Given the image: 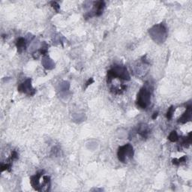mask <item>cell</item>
<instances>
[{
  "label": "cell",
  "mask_w": 192,
  "mask_h": 192,
  "mask_svg": "<svg viewBox=\"0 0 192 192\" xmlns=\"http://www.w3.org/2000/svg\"><path fill=\"white\" fill-rule=\"evenodd\" d=\"M118 158L121 162L127 163L134 156V149L130 143L120 146L117 153Z\"/></svg>",
  "instance_id": "3957f363"
},
{
  "label": "cell",
  "mask_w": 192,
  "mask_h": 192,
  "mask_svg": "<svg viewBox=\"0 0 192 192\" xmlns=\"http://www.w3.org/2000/svg\"><path fill=\"white\" fill-rule=\"evenodd\" d=\"M115 78H120V79L129 81L130 75L125 67L122 66V65H115L108 71V84H110L112 80Z\"/></svg>",
  "instance_id": "6da1fadb"
},
{
  "label": "cell",
  "mask_w": 192,
  "mask_h": 192,
  "mask_svg": "<svg viewBox=\"0 0 192 192\" xmlns=\"http://www.w3.org/2000/svg\"><path fill=\"white\" fill-rule=\"evenodd\" d=\"M137 133L141 136L143 138H146L147 136L149 134V129L145 125H140L138 127V129H137Z\"/></svg>",
  "instance_id": "9c48e42d"
},
{
  "label": "cell",
  "mask_w": 192,
  "mask_h": 192,
  "mask_svg": "<svg viewBox=\"0 0 192 192\" xmlns=\"http://www.w3.org/2000/svg\"><path fill=\"white\" fill-rule=\"evenodd\" d=\"M149 34L156 42L163 43L167 38V29L162 23L158 24L153 27L149 31Z\"/></svg>",
  "instance_id": "277c9868"
},
{
  "label": "cell",
  "mask_w": 192,
  "mask_h": 192,
  "mask_svg": "<svg viewBox=\"0 0 192 192\" xmlns=\"http://www.w3.org/2000/svg\"><path fill=\"white\" fill-rule=\"evenodd\" d=\"M105 4L104 2L100 1V2H97L95 5V16H100L102 14V12H103V9L105 8Z\"/></svg>",
  "instance_id": "ba28073f"
},
{
  "label": "cell",
  "mask_w": 192,
  "mask_h": 192,
  "mask_svg": "<svg viewBox=\"0 0 192 192\" xmlns=\"http://www.w3.org/2000/svg\"><path fill=\"white\" fill-rule=\"evenodd\" d=\"M191 119V106L189 105V106L187 107L186 111L182 114V116H181L179 119V122L180 123H186L188 121H190Z\"/></svg>",
  "instance_id": "52a82bcc"
},
{
  "label": "cell",
  "mask_w": 192,
  "mask_h": 192,
  "mask_svg": "<svg viewBox=\"0 0 192 192\" xmlns=\"http://www.w3.org/2000/svg\"><path fill=\"white\" fill-rule=\"evenodd\" d=\"M157 116H158V113H155L154 115L153 116V119H155L156 118H157Z\"/></svg>",
  "instance_id": "2e32d148"
},
{
  "label": "cell",
  "mask_w": 192,
  "mask_h": 192,
  "mask_svg": "<svg viewBox=\"0 0 192 192\" xmlns=\"http://www.w3.org/2000/svg\"><path fill=\"white\" fill-rule=\"evenodd\" d=\"M168 139H169L171 142H177V140H179V136L178 134H177V132L173 131V132H171L170 134L169 137H168Z\"/></svg>",
  "instance_id": "8fae6325"
},
{
  "label": "cell",
  "mask_w": 192,
  "mask_h": 192,
  "mask_svg": "<svg viewBox=\"0 0 192 192\" xmlns=\"http://www.w3.org/2000/svg\"><path fill=\"white\" fill-rule=\"evenodd\" d=\"M152 91L149 86L146 85L140 89L137 94V105L141 109H146L149 105L151 101Z\"/></svg>",
  "instance_id": "7a4b0ae2"
},
{
  "label": "cell",
  "mask_w": 192,
  "mask_h": 192,
  "mask_svg": "<svg viewBox=\"0 0 192 192\" xmlns=\"http://www.w3.org/2000/svg\"><path fill=\"white\" fill-rule=\"evenodd\" d=\"M174 113V108L173 107H170L169 109H168V111L167 113V118L169 120H170L171 119H172L173 117V114Z\"/></svg>",
  "instance_id": "7c38bea8"
},
{
  "label": "cell",
  "mask_w": 192,
  "mask_h": 192,
  "mask_svg": "<svg viewBox=\"0 0 192 192\" xmlns=\"http://www.w3.org/2000/svg\"><path fill=\"white\" fill-rule=\"evenodd\" d=\"M32 80L31 79H27L25 82H23V84H21L20 86H18L17 89H18L19 92H23V93L28 94L29 95H33L36 92V90L33 88L31 84Z\"/></svg>",
  "instance_id": "5b68a950"
},
{
  "label": "cell",
  "mask_w": 192,
  "mask_h": 192,
  "mask_svg": "<svg viewBox=\"0 0 192 192\" xmlns=\"http://www.w3.org/2000/svg\"><path fill=\"white\" fill-rule=\"evenodd\" d=\"M50 4H51V5H52L53 7L54 8V9H56V11L59 10V9H60V6H59V5L57 4L56 2H51Z\"/></svg>",
  "instance_id": "5bb4252c"
},
{
  "label": "cell",
  "mask_w": 192,
  "mask_h": 192,
  "mask_svg": "<svg viewBox=\"0 0 192 192\" xmlns=\"http://www.w3.org/2000/svg\"><path fill=\"white\" fill-rule=\"evenodd\" d=\"M41 177H42V173H38L36 174V175L33 176L30 179V182H31V185L36 191H41V185H40V180H41Z\"/></svg>",
  "instance_id": "8992f818"
},
{
  "label": "cell",
  "mask_w": 192,
  "mask_h": 192,
  "mask_svg": "<svg viewBox=\"0 0 192 192\" xmlns=\"http://www.w3.org/2000/svg\"><path fill=\"white\" fill-rule=\"evenodd\" d=\"M92 83H93V79L92 78H91V79H89V81H88V82L86 83V87H87L88 86H89V84H91Z\"/></svg>",
  "instance_id": "9a60e30c"
},
{
  "label": "cell",
  "mask_w": 192,
  "mask_h": 192,
  "mask_svg": "<svg viewBox=\"0 0 192 192\" xmlns=\"http://www.w3.org/2000/svg\"><path fill=\"white\" fill-rule=\"evenodd\" d=\"M17 47L19 53H21L26 49V41L23 38H20L17 41Z\"/></svg>",
  "instance_id": "30bf717a"
},
{
  "label": "cell",
  "mask_w": 192,
  "mask_h": 192,
  "mask_svg": "<svg viewBox=\"0 0 192 192\" xmlns=\"http://www.w3.org/2000/svg\"><path fill=\"white\" fill-rule=\"evenodd\" d=\"M17 157H18V155H17V153L16 151H13L12 152V156H11V158H10V161L11 162L12 161H14V160H16L17 158Z\"/></svg>",
  "instance_id": "4fadbf2b"
}]
</instances>
